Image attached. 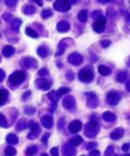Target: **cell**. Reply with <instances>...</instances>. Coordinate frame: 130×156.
Listing matches in <instances>:
<instances>
[{"label": "cell", "instance_id": "obj_1", "mask_svg": "<svg viewBox=\"0 0 130 156\" xmlns=\"http://www.w3.org/2000/svg\"><path fill=\"white\" fill-rule=\"evenodd\" d=\"M26 79V74L24 71H16L9 77V83L12 86H19L21 85Z\"/></svg>", "mask_w": 130, "mask_h": 156}, {"label": "cell", "instance_id": "obj_2", "mask_svg": "<svg viewBox=\"0 0 130 156\" xmlns=\"http://www.w3.org/2000/svg\"><path fill=\"white\" fill-rule=\"evenodd\" d=\"M99 131V125L95 120H90V121L86 125L85 134L88 137H94Z\"/></svg>", "mask_w": 130, "mask_h": 156}, {"label": "cell", "instance_id": "obj_3", "mask_svg": "<svg viewBox=\"0 0 130 156\" xmlns=\"http://www.w3.org/2000/svg\"><path fill=\"white\" fill-rule=\"evenodd\" d=\"M54 8L58 12H67L70 9V3L69 0H56Z\"/></svg>", "mask_w": 130, "mask_h": 156}, {"label": "cell", "instance_id": "obj_4", "mask_svg": "<svg viewBox=\"0 0 130 156\" xmlns=\"http://www.w3.org/2000/svg\"><path fill=\"white\" fill-rule=\"evenodd\" d=\"M78 79L82 82H90L94 79V72L87 68L82 69L78 73Z\"/></svg>", "mask_w": 130, "mask_h": 156}, {"label": "cell", "instance_id": "obj_5", "mask_svg": "<svg viewBox=\"0 0 130 156\" xmlns=\"http://www.w3.org/2000/svg\"><path fill=\"white\" fill-rule=\"evenodd\" d=\"M105 24L106 19L103 16H100L97 19H95V22L93 25V29L96 33H102L105 29Z\"/></svg>", "mask_w": 130, "mask_h": 156}, {"label": "cell", "instance_id": "obj_6", "mask_svg": "<svg viewBox=\"0 0 130 156\" xmlns=\"http://www.w3.org/2000/svg\"><path fill=\"white\" fill-rule=\"evenodd\" d=\"M106 100H107V103L111 104V105H115L117 104L119 100H120V95L118 92H115V91H110L106 95Z\"/></svg>", "mask_w": 130, "mask_h": 156}, {"label": "cell", "instance_id": "obj_7", "mask_svg": "<svg viewBox=\"0 0 130 156\" xmlns=\"http://www.w3.org/2000/svg\"><path fill=\"white\" fill-rule=\"evenodd\" d=\"M68 61L70 62V63H71L72 65H79L82 63L83 62V57L81 55H79L78 53H72L69 55Z\"/></svg>", "mask_w": 130, "mask_h": 156}, {"label": "cell", "instance_id": "obj_8", "mask_svg": "<svg viewBox=\"0 0 130 156\" xmlns=\"http://www.w3.org/2000/svg\"><path fill=\"white\" fill-rule=\"evenodd\" d=\"M23 64L27 69H36L38 67V62L32 57H25L23 60Z\"/></svg>", "mask_w": 130, "mask_h": 156}, {"label": "cell", "instance_id": "obj_9", "mask_svg": "<svg viewBox=\"0 0 130 156\" xmlns=\"http://www.w3.org/2000/svg\"><path fill=\"white\" fill-rule=\"evenodd\" d=\"M76 104V101L75 98L71 95H68L67 97H65L62 101V105L65 109L68 110H72L75 107Z\"/></svg>", "mask_w": 130, "mask_h": 156}, {"label": "cell", "instance_id": "obj_10", "mask_svg": "<svg viewBox=\"0 0 130 156\" xmlns=\"http://www.w3.org/2000/svg\"><path fill=\"white\" fill-rule=\"evenodd\" d=\"M36 84H37L38 88H39L41 90H47L50 88L52 82L49 81L48 79H39L37 80Z\"/></svg>", "mask_w": 130, "mask_h": 156}, {"label": "cell", "instance_id": "obj_11", "mask_svg": "<svg viewBox=\"0 0 130 156\" xmlns=\"http://www.w3.org/2000/svg\"><path fill=\"white\" fill-rule=\"evenodd\" d=\"M82 128V123L79 120H73L69 125V129L71 133H78Z\"/></svg>", "mask_w": 130, "mask_h": 156}, {"label": "cell", "instance_id": "obj_12", "mask_svg": "<svg viewBox=\"0 0 130 156\" xmlns=\"http://www.w3.org/2000/svg\"><path fill=\"white\" fill-rule=\"evenodd\" d=\"M42 125L46 128H51L54 125V119L51 115H45L41 118Z\"/></svg>", "mask_w": 130, "mask_h": 156}, {"label": "cell", "instance_id": "obj_13", "mask_svg": "<svg viewBox=\"0 0 130 156\" xmlns=\"http://www.w3.org/2000/svg\"><path fill=\"white\" fill-rule=\"evenodd\" d=\"M86 95H87V104L92 108H95L98 104L97 96L94 93H87Z\"/></svg>", "mask_w": 130, "mask_h": 156}, {"label": "cell", "instance_id": "obj_14", "mask_svg": "<svg viewBox=\"0 0 130 156\" xmlns=\"http://www.w3.org/2000/svg\"><path fill=\"white\" fill-rule=\"evenodd\" d=\"M70 29V24L67 21H61L57 24V31L59 32L64 33V32L69 31Z\"/></svg>", "mask_w": 130, "mask_h": 156}, {"label": "cell", "instance_id": "obj_15", "mask_svg": "<svg viewBox=\"0 0 130 156\" xmlns=\"http://www.w3.org/2000/svg\"><path fill=\"white\" fill-rule=\"evenodd\" d=\"M124 135V129L122 128H118L110 133V138L112 140H118Z\"/></svg>", "mask_w": 130, "mask_h": 156}, {"label": "cell", "instance_id": "obj_16", "mask_svg": "<svg viewBox=\"0 0 130 156\" xmlns=\"http://www.w3.org/2000/svg\"><path fill=\"white\" fill-rule=\"evenodd\" d=\"M62 152L64 155H74L76 153V151L74 149V146H72L70 143L65 144L62 147Z\"/></svg>", "mask_w": 130, "mask_h": 156}, {"label": "cell", "instance_id": "obj_17", "mask_svg": "<svg viewBox=\"0 0 130 156\" xmlns=\"http://www.w3.org/2000/svg\"><path fill=\"white\" fill-rule=\"evenodd\" d=\"M8 95H9V92L7 89H5V88L0 89V106H2L6 104L8 98Z\"/></svg>", "mask_w": 130, "mask_h": 156}, {"label": "cell", "instance_id": "obj_18", "mask_svg": "<svg viewBox=\"0 0 130 156\" xmlns=\"http://www.w3.org/2000/svg\"><path fill=\"white\" fill-rule=\"evenodd\" d=\"M21 25H22V20L21 19H15L11 23V30L15 32H18Z\"/></svg>", "mask_w": 130, "mask_h": 156}, {"label": "cell", "instance_id": "obj_19", "mask_svg": "<svg viewBox=\"0 0 130 156\" xmlns=\"http://www.w3.org/2000/svg\"><path fill=\"white\" fill-rule=\"evenodd\" d=\"M49 54V48L46 46H40L38 48V55L43 58L46 57Z\"/></svg>", "mask_w": 130, "mask_h": 156}, {"label": "cell", "instance_id": "obj_20", "mask_svg": "<svg viewBox=\"0 0 130 156\" xmlns=\"http://www.w3.org/2000/svg\"><path fill=\"white\" fill-rule=\"evenodd\" d=\"M6 140H7V142L8 144H13V145L17 144L18 142H19L18 136H17L16 135H15V134H8L7 136V138H6Z\"/></svg>", "mask_w": 130, "mask_h": 156}, {"label": "cell", "instance_id": "obj_21", "mask_svg": "<svg viewBox=\"0 0 130 156\" xmlns=\"http://www.w3.org/2000/svg\"><path fill=\"white\" fill-rule=\"evenodd\" d=\"M102 119L106 121H109V122H113L115 120H116V115L110 112H105L103 114H102Z\"/></svg>", "mask_w": 130, "mask_h": 156}, {"label": "cell", "instance_id": "obj_22", "mask_svg": "<svg viewBox=\"0 0 130 156\" xmlns=\"http://www.w3.org/2000/svg\"><path fill=\"white\" fill-rule=\"evenodd\" d=\"M15 54V48L12 46H6L3 48V55L6 57H10Z\"/></svg>", "mask_w": 130, "mask_h": 156}, {"label": "cell", "instance_id": "obj_23", "mask_svg": "<svg viewBox=\"0 0 130 156\" xmlns=\"http://www.w3.org/2000/svg\"><path fill=\"white\" fill-rule=\"evenodd\" d=\"M98 71L102 76H108L111 73V70L105 65H100L98 67Z\"/></svg>", "mask_w": 130, "mask_h": 156}, {"label": "cell", "instance_id": "obj_24", "mask_svg": "<svg viewBox=\"0 0 130 156\" xmlns=\"http://www.w3.org/2000/svg\"><path fill=\"white\" fill-rule=\"evenodd\" d=\"M60 96H61V95L58 93V91H52V92H50V93L48 94L49 99H50L53 103H54V104L58 102V100L60 99Z\"/></svg>", "mask_w": 130, "mask_h": 156}, {"label": "cell", "instance_id": "obj_25", "mask_svg": "<svg viewBox=\"0 0 130 156\" xmlns=\"http://www.w3.org/2000/svg\"><path fill=\"white\" fill-rule=\"evenodd\" d=\"M83 142V139L80 136H76L74 137H72L70 140V144L72 145V146H78L81 143Z\"/></svg>", "mask_w": 130, "mask_h": 156}, {"label": "cell", "instance_id": "obj_26", "mask_svg": "<svg viewBox=\"0 0 130 156\" xmlns=\"http://www.w3.org/2000/svg\"><path fill=\"white\" fill-rule=\"evenodd\" d=\"M28 127L30 128V129L31 131H34V132H38L39 131V124L34 120H30L29 121V124H28Z\"/></svg>", "mask_w": 130, "mask_h": 156}, {"label": "cell", "instance_id": "obj_27", "mask_svg": "<svg viewBox=\"0 0 130 156\" xmlns=\"http://www.w3.org/2000/svg\"><path fill=\"white\" fill-rule=\"evenodd\" d=\"M23 13L27 15H31L36 13V8L33 6H26L23 7Z\"/></svg>", "mask_w": 130, "mask_h": 156}, {"label": "cell", "instance_id": "obj_28", "mask_svg": "<svg viewBox=\"0 0 130 156\" xmlns=\"http://www.w3.org/2000/svg\"><path fill=\"white\" fill-rule=\"evenodd\" d=\"M78 19L82 23H86L87 21V12H86V10H81L78 15Z\"/></svg>", "mask_w": 130, "mask_h": 156}, {"label": "cell", "instance_id": "obj_29", "mask_svg": "<svg viewBox=\"0 0 130 156\" xmlns=\"http://www.w3.org/2000/svg\"><path fill=\"white\" fill-rule=\"evenodd\" d=\"M25 33H26L29 37L33 38V39H37V38L38 37V34L33 29H31V28H30V27L26 28V30H25Z\"/></svg>", "mask_w": 130, "mask_h": 156}, {"label": "cell", "instance_id": "obj_30", "mask_svg": "<svg viewBox=\"0 0 130 156\" xmlns=\"http://www.w3.org/2000/svg\"><path fill=\"white\" fill-rule=\"evenodd\" d=\"M26 127H27V122H26L25 120H23V119L20 120L17 122V124H16V129L19 130V131L23 130L24 128H26Z\"/></svg>", "mask_w": 130, "mask_h": 156}, {"label": "cell", "instance_id": "obj_31", "mask_svg": "<svg viewBox=\"0 0 130 156\" xmlns=\"http://www.w3.org/2000/svg\"><path fill=\"white\" fill-rule=\"evenodd\" d=\"M38 152V146L37 145H31L26 149V154L28 155H34Z\"/></svg>", "mask_w": 130, "mask_h": 156}, {"label": "cell", "instance_id": "obj_32", "mask_svg": "<svg viewBox=\"0 0 130 156\" xmlns=\"http://www.w3.org/2000/svg\"><path fill=\"white\" fill-rule=\"evenodd\" d=\"M5 154L8 155V156H12V155H15L16 154V150L15 147L13 146H7L5 149Z\"/></svg>", "mask_w": 130, "mask_h": 156}, {"label": "cell", "instance_id": "obj_33", "mask_svg": "<svg viewBox=\"0 0 130 156\" xmlns=\"http://www.w3.org/2000/svg\"><path fill=\"white\" fill-rule=\"evenodd\" d=\"M52 15H53V12L50 9H45L41 13V17L43 19H47V18L51 17Z\"/></svg>", "mask_w": 130, "mask_h": 156}, {"label": "cell", "instance_id": "obj_34", "mask_svg": "<svg viewBox=\"0 0 130 156\" xmlns=\"http://www.w3.org/2000/svg\"><path fill=\"white\" fill-rule=\"evenodd\" d=\"M0 127H2V128H7L8 127L7 120L2 113H0Z\"/></svg>", "mask_w": 130, "mask_h": 156}, {"label": "cell", "instance_id": "obj_35", "mask_svg": "<svg viewBox=\"0 0 130 156\" xmlns=\"http://www.w3.org/2000/svg\"><path fill=\"white\" fill-rule=\"evenodd\" d=\"M127 78V73L126 71H121L118 74L117 76V79L119 82H124V80H126V79Z\"/></svg>", "mask_w": 130, "mask_h": 156}, {"label": "cell", "instance_id": "obj_36", "mask_svg": "<svg viewBox=\"0 0 130 156\" xmlns=\"http://www.w3.org/2000/svg\"><path fill=\"white\" fill-rule=\"evenodd\" d=\"M18 0H5V4L9 7H14L17 5Z\"/></svg>", "mask_w": 130, "mask_h": 156}, {"label": "cell", "instance_id": "obj_37", "mask_svg": "<svg viewBox=\"0 0 130 156\" xmlns=\"http://www.w3.org/2000/svg\"><path fill=\"white\" fill-rule=\"evenodd\" d=\"M24 112H25V113H27V114H29V115H31V114H33V113L36 112V109H35L34 107L29 106V107H27V108L24 110Z\"/></svg>", "mask_w": 130, "mask_h": 156}, {"label": "cell", "instance_id": "obj_38", "mask_svg": "<svg viewBox=\"0 0 130 156\" xmlns=\"http://www.w3.org/2000/svg\"><path fill=\"white\" fill-rule=\"evenodd\" d=\"M70 92V88H68V87H61V88H59V90H58V93L62 95H65V94H67V93H69Z\"/></svg>", "mask_w": 130, "mask_h": 156}, {"label": "cell", "instance_id": "obj_39", "mask_svg": "<svg viewBox=\"0 0 130 156\" xmlns=\"http://www.w3.org/2000/svg\"><path fill=\"white\" fill-rule=\"evenodd\" d=\"M38 75L39 76H41V77H46V76H47L48 75V71L46 70V69H41L39 71H38Z\"/></svg>", "mask_w": 130, "mask_h": 156}, {"label": "cell", "instance_id": "obj_40", "mask_svg": "<svg viewBox=\"0 0 130 156\" xmlns=\"http://www.w3.org/2000/svg\"><path fill=\"white\" fill-rule=\"evenodd\" d=\"M113 151H114V147L112 146V145H110L108 148H107V150H106V152H105V155H111V154H113Z\"/></svg>", "mask_w": 130, "mask_h": 156}, {"label": "cell", "instance_id": "obj_41", "mask_svg": "<svg viewBox=\"0 0 130 156\" xmlns=\"http://www.w3.org/2000/svg\"><path fill=\"white\" fill-rule=\"evenodd\" d=\"M38 137V134L37 132H34V131H31L29 135H28V138L29 139H35Z\"/></svg>", "mask_w": 130, "mask_h": 156}, {"label": "cell", "instance_id": "obj_42", "mask_svg": "<svg viewBox=\"0 0 130 156\" xmlns=\"http://www.w3.org/2000/svg\"><path fill=\"white\" fill-rule=\"evenodd\" d=\"M101 45H102V47H108L110 45V40H102V41H101Z\"/></svg>", "mask_w": 130, "mask_h": 156}, {"label": "cell", "instance_id": "obj_43", "mask_svg": "<svg viewBox=\"0 0 130 156\" xmlns=\"http://www.w3.org/2000/svg\"><path fill=\"white\" fill-rule=\"evenodd\" d=\"M51 154L52 155H58L59 154V150H58V147H53L50 151Z\"/></svg>", "mask_w": 130, "mask_h": 156}, {"label": "cell", "instance_id": "obj_44", "mask_svg": "<svg viewBox=\"0 0 130 156\" xmlns=\"http://www.w3.org/2000/svg\"><path fill=\"white\" fill-rule=\"evenodd\" d=\"M49 134L48 133H46V134H45L44 135V136L42 137V141H43V143L46 145L47 144V141H48V138H49Z\"/></svg>", "mask_w": 130, "mask_h": 156}, {"label": "cell", "instance_id": "obj_45", "mask_svg": "<svg viewBox=\"0 0 130 156\" xmlns=\"http://www.w3.org/2000/svg\"><path fill=\"white\" fill-rule=\"evenodd\" d=\"M101 15H102L101 11H95V12H94V13L92 14V17H93V18H94V17H95V18L97 19L98 17L102 16Z\"/></svg>", "mask_w": 130, "mask_h": 156}, {"label": "cell", "instance_id": "obj_46", "mask_svg": "<svg viewBox=\"0 0 130 156\" xmlns=\"http://www.w3.org/2000/svg\"><path fill=\"white\" fill-rule=\"evenodd\" d=\"M66 77L69 80H72L74 79V73L72 71H69L67 74H66Z\"/></svg>", "mask_w": 130, "mask_h": 156}, {"label": "cell", "instance_id": "obj_47", "mask_svg": "<svg viewBox=\"0 0 130 156\" xmlns=\"http://www.w3.org/2000/svg\"><path fill=\"white\" fill-rule=\"evenodd\" d=\"M97 146V144L96 143H90L87 144V149L88 150H93L94 148H95Z\"/></svg>", "mask_w": 130, "mask_h": 156}, {"label": "cell", "instance_id": "obj_48", "mask_svg": "<svg viewBox=\"0 0 130 156\" xmlns=\"http://www.w3.org/2000/svg\"><path fill=\"white\" fill-rule=\"evenodd\" d=\"M5 77H6V73H5V71H4L3 70L0 69V82L4 80Z\"/></svg>", "mask_w": 130, "mask_h": 156}, {"label": "cell", "instance_id": "obj_49", "mask_svg": "<svg viewBox=\"0 0 130 156\" xmlns=\"http://www.w3.org/2000/svg\"><path fill=\"white\" fill-rule=\"evenodd\" d=\"M129 148H130V143H126V144H124L123 146H122V150H123V151H128Z\"/></svg>", "mask_w": 130, "mask_h": 156}, {"label": "cell", "instance_id": "obj_50", "mask_svg": "<svg viewBox=\"0 0 130 156\" xmlns=\"http://www.w3.org/2000/svg\"><path fill=\"white\" fill-rule=\"evenodd\" d=\"M100 154V152H99V151H97V150H91L90 151V152H89V155H99Z\"/></svg>", "mask_w": 130, "mask_h": 156}, {"label": "cell", "instance_id": "obj_51", "mask_svg": "<svg viewBox=\"0 0 130 156\" xmlns=\"http://www.w3.org/2000/svg\"><path fill=\"white\" fill-rule=\"evenodd\" d=\"M3 17H4V19H5V20L9 21V20H10V18H11L12 16H11V15H9V14H5Z\"/></svg>", "mask_w": 130, "mask_h": 156}, {"label": "cell", "instance_id": "obj_52", "mask_svg": "<svg viewBox=\"0 0 130 156\" xmlns=\"http://www.w3.org/2000/svg\"><path fill=\"white\" fill-rule=\"evenodd\" d=\"M34 2H36L39 7H42L43 6V2H42V0H33Z\"/></svg>", "mask_w": 130, "mask_h": 156}, {"label": "cell", "instance_id": "obj_53", "mask_svg": "<svg viewBox=\"0 0 130 156\" xmlns=\"http://www.w3.org/2000/svg\"><path fill=\"white\" fill-rule=\"evenodd\" d=\"M126 88L127 91L130 92V81H128V82L126 83Z\"/></svg>", "mask_w": 130, "mask_h": 156}, {"label": "cell", "instance_id": "obj_54", "mask_svg": "<svg viewBox=\"0 0 130 156\" xmlns=\"http://www.w3.org/2000/svg\"><path fill=\"white\" fill-rule=\"evenodd\" d=\"M126 22L127 23H130V14H128V15H126Z\"/></svg>", "mask_w": 130, "mask_h": 156}, {"label": "cell", "instance_id": "obj_55", "mask_svg": "<svg viewBox=\"0 0 130 156\" xmlns=\"http://www.w3.org/2000/svg\"><path fill=\"white\" fill-rule=\"evenodd\" d=\"M30 95H31V91H28V92H26V93L23 95V98L28 97V96H30Z\"/></svg>", "mask_w": 130, "mask_h": 156}, {"label": "cell", "instance_id": "obj_56", "mask_svg": "<svg viewBox=\"0 0 130 156\" xmlns=\"http://www.w3.org/2000/svg\"><path fill=\"white\" fill-rule=\"evenodd\" d=\"M97 1H98L99 3H102H102H103V4L106 3V2H105V0H97Z\"/></svg>", "mask_w": 130, "mask_h": 156}, {"label": "cell", "instance_id": "obj_57", "mask_svg": "<svg viewBox=\"0 0 130 156\" xmlns=\"http://www.w3.org/2000/svg\"><path fill=\"white\" fill-rule=\"evenodd\" d=\"M109 1H112V0H105V2H109Z\"/></svg>", "mask_w": 130, "mask_h": 156}, {"label": "cell", "instance_id": "obj_58", "mask_svg": "<svg viewBox=\"0 0 130 156\" xmlns=\"http://www.w3.org/2000/svg\"><path fill=\"white\" fill-rule=\"evenodd\" d=\"M49 1H50V0H49Z\"/></svg>", "mask_w": 130, "mask_h": 156}]
</instances>
